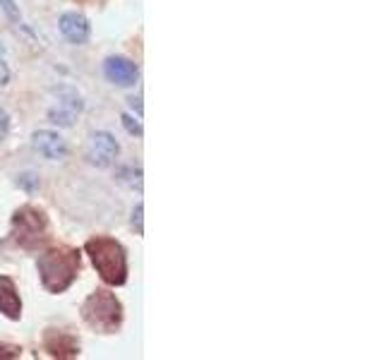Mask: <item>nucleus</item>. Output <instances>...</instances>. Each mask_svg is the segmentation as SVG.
Listing matches in <instances>:
<instances>
[{
  "instance_id": "1",
  "label": "nucleus",
  "mask_w": 384,
  "mask_h": 360,
  "mask_svg": "<svg viewBox=\"0 0 384 360\" xmlns=\"http://www.w3.org/2000/svg\"><path fill=\"white\" fill-rule=\"evenodd\" d=\"M36 267L43 289L50 293H63L80 272V252L72 247H53L39 257Z\"/></svg>"
},
{
  "instance_id": "2",
  "label": "nucleus",
  "mask_w": 384,
  "mask_h": 360,
  "mask_svg": "<svg viewBox=\"0 0 384 360\" xmlns=\"http://www.w3.org/2000/svg\"><path fill=\"white\" fill-rule=\"evenodd\" d=\"M87 255L92 257L94 269L99 277L111 286H123L128 279V257L125 250L118 240L99 235V238L87 240Z\"/></svg>"
},
{
  "instance_id": "3",
  "label": "nucleus",
  "mask_w": 384,
  "mask_h": 360,
  "mask_svg": "<svg viewBox=\"0 0 384 360\" xmlns=\"http://www.w3.org/2000/svg\"><path fill=\"white\" fill-rule=\"evenodd\" d=\"M82 317L92 329L111 334V331H116L121 327L123 307H121V303H118V298L109 293V291H94V293L84 300Z\"/></svg>"
},
{
  "instance_id": "4",
  "label": "nucleus",
  "mask_w": 384,
  "mask_h": 360,
  "mask_svg": "<svg viewBox=\"0 0 384 360\" xmlns=\"http://www.w3.org/2000/svg\"><path fill=\"white\" fill-rule=\"evenodd\" d=\"M13 226H15V235L25 247H32L34 243L43 238L46 233V219H43L41 212L32 209V207H25L15 214L13 219Z\"/></svg>"
},
{
  "instance_id": "5",
  "label": "nucleus",
  "mask_w": 384,
  "mask_h": 360,
  "mask_svg": "<svg viewBox=\"0 0 384 360\" xmlns=\"http://www.w3.org/2000/svg\"><path fill=\"white\" fill-rule=\"evenodd\" d=\"M118 151H121V147H118L116 137L106 130H99V132L89 134L84 156H87L89 164L96 166V168H109L113 161L118 159Z\"/></svg>"
},
{
  "instance_id": "6",
  "label": "nucleus",
  "mask_w": 384,
  "mask_h": 360,
  "mask_svg": "<svg viewBox=\"0 0 384 360\" xmlns=\"http://www.w3.org/2000/svg\"><path fill=\"white\" fill-rule=\"evenodd\" d=\"M55 97H58V106H53L48 111L50 123H55L60 127H70L84 109L82 97L72 87H58L55 89Z\"/></svg>"
},
{
  "instance_id": "7",
  "label": "nucleus",
  "mask_w": 384,
  "mask_h": 360,
  "mask_svg": "<svg viewBox=\"0 0 384 360\" xmlns=\"http://www.w3.org/2000/svg\"><path fill=\"white\" fill-rule=\"evenodd\" d=\"M34 149L48 161H60L67 156V144L58 132L53 130H36L32 134Z\"/></svg>"
},
{
  "instance_id": "8",
  "label": "nucleus",
  "mask_w": 384,
  "mask_h": 360,
  "mask_svg": "<svg viewBox=\"0 0 384 360\" xmlns=\"http://www.w3.org/2000/svg\"><path fill=\"white\" fill-rule=\"evenodd\" d=\"M58 27H60V34H63L70 43H75V46L87 43L89 34H92V25H89L87 17L80 15V13H65L63 17H60Z\"/></svg>"
},
{
  "instance_id": "9",
  "label": "nucleus",
  "mask_w": 384,
  "mask_h": 360,
  "mask_svg": "<svg viewBox=\"0 0 384 360\" xmlns=\"http://www.w3.org/2000/svg\"><path fill=\"white\" fill-rule=\"evenodd\" d=\"M104 72L118 87H132L137 82V65L128 58H121V55H113V58L106 60Z\"/></svg>"
},
{
  "instance_id": "10",
  "label": "nucleus",
  "mask_w": 384,
  "mask_h": 360,
  "mask_svg": "<svg viewBox=\"0 0 384 360\" xmlns=\"http://www.w3.org/2000/svg\"><path fill=\"white\" fill-rule=\"evenodd\" d=\"M0 312L10 319H20L22 314V300L17 296L13 279L3 277V274H0Z\"/></svg>"
},
{
  "instance_id": "11",
  "label": "nucleus",
  "mask_w": 384,
  "mask_h": 360,
  "mask_svg": "<svg viewBox=\"0 0 384 360\" xmlns=\"http://www.w3.org/2000/svg\"><path fill=\"white\" fill-rule=\"evenodd\" d=\"M46 348L50 351V356L58 358H72L80 353V346L72 336L63 334V331H48L46 334Z\"/></svg>"
},
{
  "instance_id": "12",
  "label": "nucleus",
  "mask_w": 384,
  "mask_h": 360,
  "mask_svg": "<svg viewBox=\"0 0 384 360\" xmlns=\"http://www.w3.org/2000/svg\"><path fill=\"white\" fill-rule=\"evenodd\" d=\"M118 180H121L123 185H128L130 190H142V171L135 166L123 168V171L118 173Z\"/></svg>"
},
{
  "instance_id": "13",
  "label": "nucleus",
  "mask_w": 384,
  "mask_h": 360,
  "mask_svg": "<svg viewBox=\"0 0 384 360\" xmlns=\"http://www.w3.org/2000/svg\"><path fill=\"white\" fill-rule=\"evenodd\" d=\"M0 8L5 10V15H8L15 25H22V15H20V10H17L15 0H0Z\"/></svg>"
},
{
  "instance_id": "14",
  "label": "nucleus",
  "mask_w": 384,
  "mask_h": 360,
  "mask_svg": "<svg viewBox=\"0 0 384 360\" xmlns=\"http://www.w3.org/2000/svg\"><path fill=\"white\" fill-rule=\"evenodd\" d=\"M17 183H20L25 190H29V193H34V190H39V178L34 176V173H22V176L17 178Z\"/></svg>"
},
{
  "instance_id": "15",
  "label": "nucleus",
  "mask_w": 384,
  "mask_h": 360,
  "mask_svg": "<svg viewBox=\"0 0 384 360\" xmlns=\"http://www.w3.org/2000/svg\"><path fill=\"white\" fill-rule=\"evenodd\" d=\"M123 125H125V130L130 134H137V137L142 134V125H139V120H135L132 116H128V113L123 116Z\"/></svg>"
},
{
  "instance_id": "16",
  "label": "nucleus",
  "mask_w": 384,
  "mask_h": 360,
  "mask_svg": "<svg viewBox=\"0 0 384 360\" xmlns=\"http://www.w3.org/2000/svg\"><path fill=\"white\" fill-rule=\"evenodd\" d=\"M8 132H10V116L5 109H0V142L8 137Z\"/></svg>"
},
{
  "instance_id": "17",
  "label": "nucleus",
  "mask_w": 384,
  "mask_h": 360,
  "mask_svg": "<svg viewBox=\"0 0 384 360\" xmlns=\"http://www.w3.org/2000/svg\"><path fill=\"white\" fill-rule=\"evenodd\" d=\"M142 214H144V207H142V205L135 207V212H132V223H135V226H137V233H139V235L144 233V226H142Z\"/></svg>"
},
{
  "instance_id": "18",
  "label": "nucleus",
  "mask_w": 384,
  "mask_h": 360,
  "mask_svg": "<svg viewBox=\"0 0 384 360\" xmlns=\"http://www.w3.org/2000/svg\"><path fill=\"white\" fill-rule=\"evenodd\" d=\"M20 356V348H15V346H5V344H0V358H17Z\"/></svg>"
},
{
  "instance_id": "19",
  "label": "nucleus",
  "mask_w": 384,
  "mask_h": 360,
  "mask_svg": "<svg viewBox=\"0 0 384 360\" xmlns=\"http://www.w3.org/2000/svg\"><path fill=\"white\" fill-rule=\"evenodd\" d=\"M8 82H10V67L5 63V58H0V87H5Z\"/></svg>"
},
{
  "instance_id": "20",
  "label": "nucleus",
  "mask_w": 384,
  "mask_h": 360,
  "mask_svg": "<svg viewBox=\"0 0 384 360\" xmlns=\"http://www.w3.org/2000/svg\"><path fill=\"white\" fill-rule=\"evenodd\" d=\"M0 58H5V46H3V41H0Z\"/></svg>"
}]
</instances>
